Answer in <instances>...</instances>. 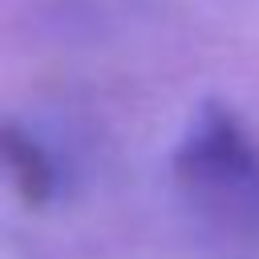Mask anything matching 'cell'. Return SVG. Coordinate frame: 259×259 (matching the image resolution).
<instances>
[{
    "label": "cell",
    "instance_id": "1",
    "mask_svg": "<svg viewBox=\"0 0 259 259\" xmlns=\"http://www.w3.org/2000/svg\"><path fill=\"white\" fill-rule=\"evenodd\" d=\"M170 174L206 227L235 247L259 251V146L231 105L206 97L190 113Z\"/></svg>",
    "mask_w": 259,
    "mask_h": 259
},
{
    "label": "cell",
    "instance_id": "2",
    "mask_svg": "<svg viewBox=\"0 0 259 259\" xmlns=\"http://www.w3.org/2000/svg\"><path fill=\"white\" fill-rule=\"evenodd\" d=\"M0 170L8 174V182L24 206L53 202V194L61 186L53 154L16 121H0Z\"/></svg>",
    "mask_w": 259,
    "mask_h": 259
}]
</instances>
